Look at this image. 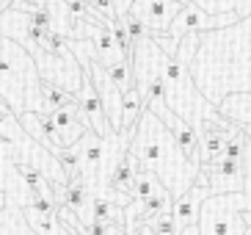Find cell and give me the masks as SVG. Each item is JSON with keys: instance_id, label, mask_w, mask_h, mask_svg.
I'll return each instance as SVG.
<instances>
[{"instance_id": "6da1fadb", "label": "cell", "mask_w": 251, "mask_h": 235, "mask_svg": "<svg viewBox=\"0 0 251 235\" xmlns=\"http://www.w3.org/2000/svg\"><path fill=\"white\" fill-rule=\"evenodd\" d=\"M127 152H133L141 161V166L147 172H152V175L174 194V202H177L182 194L191 191V185L196 183L199 166H193V163L185 158L179 144L174 141V136H171V130L163 125L149 108H144V114H141Z\"/></svg>"}, {"instance_id": "7a4b0ae2", "label": "cell", "mask_w": 251, "mask_h": 235, "mask_svg": "<svg viewBox=\"0 0 251 235\" xmlns=\"http://www.w3.org/2000/svg\"><path fill=\"white\" fill-rule=\"evenodd\" d=\"M77 61H80L86 69H89L91 75V83H94L97 88V97H100V103H102V111L105 117H108V122H111L113 133H122V105H125V97H122V91H119L116 86H113V81L105 75L102 64L94 59L89 53V59H83V56H77Z\"/></svg>"}, {"instance_id": "3957f363", "label": "cell", "mask_w": 251, "mask_h": 235, "mask_svg": "<svg viewBox=\"0 0 251 235\" xmlns=\"http://www.w3.org/2000/svg\"><path fill=\"white\" fill-rule=\"evenodd\" d=\"M240 17H243V14H229V17L207 14L204 8L188 3V6H185L182 11L174 17V22H171V28H169V33H166V36H174V42H182V39L191 36V33H204V30L226 28V25L237 22Z\"/></svg>"}, {"instance_id": "277c9868", "label": "cell", "mask_w": 251, "mask_h": 235, "mask_svg": "<svg viewBox=\"0 0 251 235\" xmlns=\"http://www.w3.org/2000/svg\"><path fill=\"white\" fill-rule=\"evenodd\" d=\"M80 64V61H77ZM77 105H80V111H83V117L89 119V125H91V130L100 136V139H113L116 133H113V127H111V122H108V117H105V111H102V103H100V97H97V88H94V83H91V75H89V69L80 64V91H77Z\"/></svg>"}, {"instance_id": "5b68a950", "label": "cell", "mask_w": 251, "mask_h": 235, "mask_svg": "<svg viewBox=\"0 0 251 235\" xmlns=\"http://www.w3.org/2000/svg\"><path fill=\"white\" fill-rule=\"evenodd\" d=\"M185 8V3L179 0H135L130 14L138 17L147 25L149 33H169L174 17Z\"/></svg>"}, {"instance_id": "8992f818", "label": "cell", "mask_w": 251, "mask_h": 235, "mask_svg": "<svg viewBox=\"0 0 251 235\" xmlns=\"http://www.w3.org/2000/svg\"><path fill=\"white\" fill-rule=\"evenodd\" d=\"M20 125L23 130L30 136V141H39L52 158H58L61 149H64V141H61L58 127L52 125L50 114H36V111H23L20 114Z\"/></svg>"}, {"instance_id": "52a82bcc", "label": "cell", "mask_w": 251, "mask_h": 235, "mask_svg": "<svg viewBox=\"0 0 251 235\" xmlns=\"http://www.w3.org/2000/svg\"><path fill=\"white\" fill-rule=\"evenodd\" d=\"M246 158H249V155H246ZM199 169L207 175L213 194H221V191H226V194H243V183H246V169H243V163L221 158L218 163L199 166Z\"/></svg>"}, {"instance_id": "ba28073f", "label": "cell", "mask_w": 251, "mask_h": 235, "mask_svg": "<svg viewBox=\"0 0 251 235\" xmlns=\"http://www.w3.org/2000/svg\"><path fill=\"white\" fill-rule=\"evenodd\" d=\"M210 188H201V185H191V191L182 194V197L174 202V210H171V216H174V221H177L179 233H182L185 227H191V224H199V216H201V205H204L207 199H210Z\"/></svg>"}, {"instance_id": "9c48e42d", "label": "cell", "mask_w": 251, "mask_h": 235, "mask_svg": "<svg viewBox=\"0 0 251 235\" xmlns=\"http://www.w3.org/2000/svg\"><path fill=\"white\" fill-rule=\"evenodd\" d=\"M141 169H144V166H141L138 158H135L133 152H125L116 161V166H113L108 185H111L113 191L125 194L127 199H133V188H135V180H138V172Z\"/></svg>"}, {"instance_id": "30bf717a", "label": "cell", "mask_w": 251, "mask_h": 235, "mask_svg": "<svg viewBox=\"0 0 251 235\" xmlns=\"http://www.w3.org/2000/svg\"><path fill=\"white\" fill-rule=\"evenodd\" d=\"M77 155H80V163H83V175H91V172H100L105 163V139H100L94 130H86L77 144H75Z\"/></svg>"}, {"instance_id": "8fae6325", "label": "cell", "mask_w": 251, "mask_h": 235, "mask_svg": "<svg viewBox=\"0 0 251 235\" xmlns=\"http://www.w3.org/2000/svg\"><path fill=\"white\" fill-rule=\"evenodd\" d=\"M218 114L237 127L251 125V94H229L224 103H218Z\"/></svg>"}, {"instance_id": "7c38bea8", "label": "cell", "mask_w": 251, "mask_h": 235, "mask_svg": "<svg viewBox=\"0 0 251 235\" xmlns=\"http://www.w3.org/2000/svg\"><path fill=\"white\" fill-rule=\"evenodd\" d=\"M39 86H42V97H45V103L50 105V111H61V108L77 105V97L69 94L67 88L55 86L52 81H39Z\"/></svg>"}, {"instance_id": "4fadbf2b", "label": "cell", "mask_w": 251, "mask_h": 235, "mask_svg": "<svg viewBox=\"0 0 251 235\" xmlns=\"http://www.w3.org/2000/svg\"><path fill=\"white\" fill-rule=\"evenodd\" d=\"M0 139H6V141H28L30 139L28 133L23 130V125L17 122V117L8 108H3V105H0Z\"/></svg>"}, {"instance_id": "5bb4252c", "label": "cell", "mask_w": 251, "mask_h": 235, "mask_svg": "<svg viewBox=\"0 0 251 235\" xmlns=\"http://www.w3.org/2000/svg\"><path fill=\"white\" fill-rule=\"evenodd\" d=\"M23 213L25 219H28V224L33 227V233L39 235H55L58 233V216L52 219V216H45V213H39V210H33V207H23Z\"/></svg>"}, {"instance_id": "9a60e30c", "label": "cell", "mask_w": 251, "mask_h": 235, "mask_svg": "<svg viewBox=\"0 0 251 235\" xmlns=\"http://www.w3.org/2000/svg\"><path fill=\"white\" fill-rule=\"evenodd\" d=\"M17 172H20V175H23V180L28 183L30 194H36L39 188H42V183H45L42 169H39V166H33V163H28V161H17Z\"/></svg>"}, {"instance_id": "2e32d148", "label": "cell", "mask_w": 251, "mask_h": 235, "mask_svg": "<svg viewBox=\"0 0 251 235\" xmlns=\"http://www.w3.org/2000/svg\"><path fill=\"white\" fill-rule=\"evenodd\" d=\"M147 227L155 235H179V227H177V221H174L171 213H163L160 219H155L152 224H147Z\"/></svg>"}, {"instance_id": "e0dca14e", "label": "cell", "mask_w": 251, "mask_h": 235, "mask_svg": "<svg viewBox=\"0 0 251 235\" xmlns=\"http://www.w3.org/2000/svg\"><path fill=\"white\" fill-rule=\"evenodd\" d=\"M25 20L39 30H52V17L47 8H33V11H25Z\"/></svg>"}, {"instance_id": "ac0fdd59", "label": "cell", "mask_w": 251, "mask_h": 235, "mask_svg": "<svg viewBox=\"0 0 251 235\" xmlns=\"http://www.w3.org/2000/svg\"><path fill=\"white\" fill-rule=\"evenodd\" d=\"M89 6L94 8L97 14H108L111 17V20H116V3H113V0H89Z\"/></svg>"}, {"instance_id": "d6986e66", "label": "cell", "mask_w": 251, "mask_h": 235, "mask_svg": "<svg viewBox=\"0 0 251 235\" xmlns=\"http://www.w3.org/2000/svg\"><path fill=\"white\" fill-rule=\"evenodd\" d=\"M113 3H116V14L125 17V14H130V8H133L135 0H113Z\"/></svg>"}, {"instance_id": "ffe728a7", "label": "cell", "mask_w": 251, "mask_h": 235, "mask_svg": "<svg viewBox=\"0 0 251 235\" xmlns=\"http://www.w3.org/2000/svg\"><path fill=\"white\" fill-rule=\"evenodd\" d=\"M240 221H243V235H251V210H240Z\"/></svg>"}, {"instance_id": "44dd1931", "label": "cell", "mask_w": 251, "mask_h": 235, "mask_svg": "<svg viewBox=\"0 0 251 235\" xmlns=\"http://www.w3.org/2000/svg\"><path fill=\"white\" fill-rule=\"evenodd\" d=\"M17 8H28V11H33V8H39V0H11Z\"/></svg>"}, {"instance_id": "7402d4cb", "label": "cell", "mask_w": 251, "mask_h": 235, "mask_svg": "<svg viewBox=\"0 0 251 235\" xmlns=\"http://www.w3.org/2000/svg\"><path fill=\"white\" fill-rule=\"evenodd\" d=\"M179 235H201V227H199V224H191V227H185Z\"/></svg>"}, {"instance_id": "603a6c76", "label": "cell", "mask_w": 251, "mask_h": 235, "mask_svg": "<svg viewBox=\"0 0 251 235\" xmlns=\"http://www.w3.org/2000/svg\"><path fill=\"white\" fill-rule=\"evenodd\" d=\"M8 8H11V0H0V14H6Z\"/></svg>"}, {"instance_id": "cb8c5ba5", "label": "cell", "mask_w": 251, "mask_h": 235, "mask_svg": "<svg viewBox=\"0 0 251 235\" xmlns=\"http://www.w3.org/2000/svg\"><path fill=\"white\" fill-rule=\"evenodd\" d=\"M138 233H141V235H155V233H152V230H149V227H147V224H144V227H141V230H138Z\"/></svg>"}, {"instance_id": "d4e9b609", "label": "cell", "mask_w": 251, "mask_h": 235, "mask_svg": "<svg viewBox=\"0 0 251 235\" xmlns=\"http://www.w3.org/2000/svg\"><path fill=\"white\" fill-rule=\"evenodd\" d=\"M3 205H6V194L0 191V207H3Z\"/></svg>"}]
</instances>
